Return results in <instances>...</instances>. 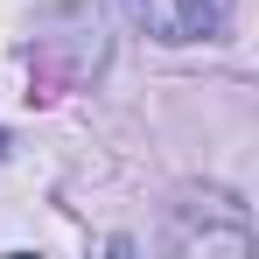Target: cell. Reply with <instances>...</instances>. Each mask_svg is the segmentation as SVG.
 Masks as SVG:
<instances>
[{
	"label": "cell",
	"instance_id": "cell-1",
	"mask_svg": "<svg viewBox=\"0 0 259 259\" xmlns=\"http://www.w3.org/2000/svg\"><path fill=\"white\" fill-rule=\"evenodd\" d=\"M133 14L147 21L154 42H203V35H224L231 0H133Z\"/></svg>",
	"mask_w": 259,
	"mask_h": 259
}]
</instances>
